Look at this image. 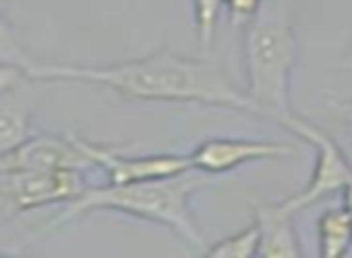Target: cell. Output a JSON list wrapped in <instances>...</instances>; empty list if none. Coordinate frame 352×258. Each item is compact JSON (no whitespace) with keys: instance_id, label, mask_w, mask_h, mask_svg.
Instances as JSON below:
<instances>
[{"instance_id":"1","label":"cell","mask_w":352,"mask_h":258,"mask_svg":"<svg viewBox=\"0 0 352 258\" xmlns=\"http://www.w3.org/2000/svg\"><path fill=\"white\" fill-rule=\"evenodd\" d=\"M6 63L20 68L30 83L99 85L126 102L201 104L263 118L258 104L246 94V89L236 87L220 65L171 49H157L140 58L118 63H58L6 46Z\"/></svg>"},{"instance_id":"9","label":"cell","mask_w":352,"mask_h":258,"mask_svg":"<svg viewBox=\"0 0 352 258\" xmlns=\"http://www.w3.org/2000/svg\"><path fill=\"white\" fill-rule=\"evenodd\" d=\"M254 219L261 227V246L258 256L263 258H302L304 246L299 241L297 227H294V213L275 203H258L254 208Z\"/></svg>"},{"instance_id":"11","label":"cell","mask_w":352,"mask_h":258,"mask_svg":"<svg viewBox=\"0 0 352 258\" xmlns=\"http://www.w3.org/2000/svg\"><path fill=\"white\" fill-rule=\"evenodd\" d=\"M261 246V227L256 219H251V224H246L244 229L222 237L220 241L210 244L206 248V256H220V258H251L258 256Z\"/></svg>"},{"instance_id":"10","label":"cell","mask_w":352,"mask_h":258,"mask_svg":"<svg viewBox=\"0 0 352 258\" xmlns=\"http://www.w3.org/2000/svg\"><path fill=\"white\" fill-rule=\"evenodd\" d=\"M316 241L321 258H340L352 248V215L342 203L318 215Z\"/></svg>"},{"instance_id":"2","label":"cell","mask_w":352,"mask_h":258,"mask_svg":"<svg viewBox=\"0 0 352 258\" xmlns=\"http://www.w3.org/2000/svg\"><path fill=\"white\" fill-rule=\"evenodd\" d=\"M206 186L208 174L196 169L133 184H89L80 198L68 203L60 219L68 222L92 213H121L142 222L162 224L191 248L206 253L210 244L206 241V234L191 210V200Z\"/></svg>"},{"instance_id":"15","label":"cell","mask_w":352,"mask_h":258,"mask_svg":"<svg viewBox=\"0 0 352 258\" xmlns=\"http://www.w3.org/2000/svg\"><path fill=\"white\" fill-rule=\"evenodd\" d=\"M342 205H345V208L350 210V215H352V181L345 186V189H342Z\"/></svg>"},{"instance_id":"8","label":"cell","mask_w":352,"mask_h":258,"mask_svg":"<svg viewBox=\"0 0 352 258\" xmlns=\"http://www.w3.org/2000/svg\"><path fill=\"white\" fill-rule=\"evenodd\" d=\"M0 169H94L92 160L80 147L78 136H30L10 152H0Z\"/></svg>"},{"instance_id":"7","label":"cell","mask_w":352,"mask_h":258,"mask_svg":"<svg viewBox=\"0 0 352 258\" xmlns=\"http://www.w3.org/2000/svg\"><path fill=\"white\" fill-rule=\"evenodd\" d=\"M80 147L85 155L92 160L94 169H102L109 184H133V181H150V179H164V176L184 174L193 169L191 157L188 155H123L102 142L87 140L78 136Z\"/></svg>"},{"instance_id":"4","label":"cell","mask_w":352,"mask_h":258,"mask_svg":"<svg viewBox=\"0 0 352 258\" xmlns=\"http://www.w3.org/2000/svg\"><path fill=\"white\" fill-rule=\"evenodd\" d=\"M285 131L309 142L316 150V157H314V171L307 186H302L297 193L287 195V198H280V205L297 215L328 195L342 193V189L352 181V162L347 160L340 142H336L318 123L309 121L302 114H294Z\"/></svg>"},{"instance_id":"13","label":"cell","mask_w":352,"mask_h":258,"mask_svg":"<svg viewBox=\"0 0 352 258\" xmlns=\"http://www.w3.org/2000/svg\"><path fill=\"white\" fill-rule=\"evenodd\" d=\"M191 3H193V25H196L198 41H201L203 51H210L217 30V17H220V10L225 8L227 0H191Z\"/></svg>"},{"instance_id":"3","label":"cell","mask_w":352,"mask_h":258,"mask_svg":"<svg viewBox=\"0 0 352 258\" xmlns=\"http://www.w3.org/2000/svg\"><path fill=\"white\" fill-rule=\"evenodd\" d=\"M299 63V41L289 12L280 0L263 8L241 25V70L244 89L261 107L263 118L287 126L294 116L292 75Z\"/></svg>"},{"instance_id":"12","label":"cell","mask_w":352,"mask_h":258,"mask_svg":"<svg viewBox=\"0 0 352 258\" xmlns=\"http://www.w3.org/2000/svg\"><path fill=\"white\" fill-rule=\"evenodd\" d=\"M32 136L30 111L22 107H12L8 97H3L0 111V152H10Z\"/></svg>"},{"instance_id":"5","label":"cell","mask_w":352,"mask_h":258,"mask_svg":"<svg viewBox=\"0 0 352 258\" xmlns=\"http://www.w3.org/2000/svg\"><path fill=\"white\" fill-rule=\"evenodd\" d=\"M82 169H0L3 215H22L56 203H73L87 191Z\"/></svg>"},{"instance_id":"14","label":"cell","mask_w":352,"mask_h":258,"mask_svg":"<svg viewBox=\"0 0 352 258\" xmlns=\"http://www.w3.org/2000/svg\"><path fill=\"white\" fill-rule=\"evenodd\" d=\"M331 116L336 118V123L340 126V131L347 138H352V97L340 99V102H333Z\"/></svg>"},{"instance_id":"6","label":"cell","mask_w":352,"mask_h":258,"mask_svg":"<svg viewBox=\"0 0 352 258\" xmlns=\"http://www.w3.org/2000/svg\"><path fill=\"white\" fill-rule=\"evenodd\" d=\"M294 155H297V145L292 142L256 140V138H208L188 152L193 169L208 176L227 174L246 164L280 162Z\"/></svg>"}]
</instances>
